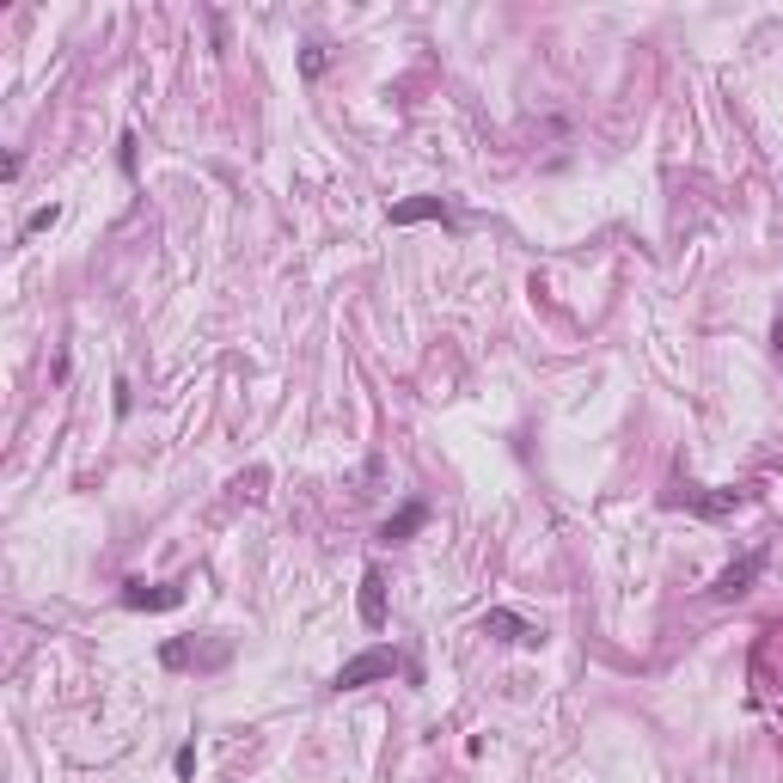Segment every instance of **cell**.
Returning a JSON list of instances; mask_svg holds the SVG:
<instances>
[{
    "mask_svg": "<svg viewBox=\"0 0 783 783\" xmlns=\"http://www.w3.org/2000/svg\"><path fill=\"white\" fill-rule=\"evenodd\" d=\"M759 570H765V551H747L741 563H729V570H722L717 582H710V600H741L747 588L759 582Z\"/></svg>",
    "mask_w": 783,
    "mask_h": 783,
    "instance_id": "52a82bcc",
    "label": "cell"
},
{
    "mask_svg": "<svg viewBox=\"0 0 783 783\" xmlns=\"http://www.w3.org/2000/svg\"><path fill=\"white\" fill-rule=\"evenodd\" d=\"M667 502H674V508H691L698 520H729L734 508L753 502V490H734V484H729V490H691V484H686V490H674Z\"/></svg>",
    "mask_w": 783,
    "mask_h": 783,
    "instance_id": "3957f363",
    "label": "cell"
},
{
    "mask_svg": "<svg viewBox=\"0 0 783 783\" xmlns=\"http://www.w3.org/2000/svg\"><path fill=\"white\" fill-rule=\"evenodd\" d=\"M385 221H392V226H416V221L459 226V214H453L447 197H411V202H392V209H385Z\"/></svg>",
    "mask_w": 783,
    "mask_h": 783,
    "instance_id": "5b68a950",
    "label": "cell"
},
{
    "mask_svg": "<svg viewBox=\"0 0 783 783\" xmlns=\"http://www.w3.org/2000/svg\"><path fill=\"white\" fill-rule=\"evenodd\" d=\"M325 67H331V50H325V43H306V50H300V74H306V81H319Z\"/></svg>",
    "mask_w": 783,
    "mask_h": 783,
    "instance_id": "8fae6325",
    "label": "cell"
},
{
    "mask_svg": "<svg viewBox=\"0 0 783 783\" xmlns=\"http://www.w3.org/2000/svg\"><path fill=\"white\" fill-rule=\"evenodd\" d=\"M771 337H777V361H783V319H777V331H771Z\"/></svg>",
    "mask_w": 783,
    "mask_h": 783,
    "instance_id": "4fadbf2b",
    "label": "cell"
},
{
    "mask_svg": "<svg viewBox=\"0 0 783 783\" xmlns=\"http://www.w3.org/2000/svg\"><path fill=\"white\" fill-rule=\"evenodd\" d=\"M160 662L172 667V674H184V667H197V674H214V667L233 662V637H214V643H202V637H172V643L160 649Z\"/></svg>",
    "mask_w": 783,
    "mask_h": 783,
    "instance_id": "6da1fadb",
    "label": "cell"
},
{
    "mask_svg": "<svg viewBox=\"0 0 783 783\" xmlns=\"http://www.w3.org/2000/svg\"><path fill=\"white\" fill-rule=\"evenodd\" d=\"M478 631H484V637H496V643H515V649H539V643H544L539 624H527L520 612H508V606H490L478 618Z\"/></svg>",
    "mask_w": 783,
    "mask_h": 783,
    "instance_id": "277c9868",
    "label": "cell"
},
{
    "mask_svg": "<svg viewBox=\"0 0 783 783\" xmlns=\"http://www.w3.org/2000/svg\"><path fill=\"white\" fill-rule=\"evenodd\" d=\"M172 771H178V777H190V771H197V741H184V747H178Z\"/></svg>",
    "mask_w": 783,
    "mask_h": 783,
    "instance_id": "7c38bea8",
    "label": "cell"
},
{
    "mask_svg": "<svg viewBox=\"0 0 783 783\" xmlns=\"http://www.w3.org/2000/svg\"><path fill=\"white\" fill-rule=\"evenodd\" d=\"M55 221H62V209H55V202H50V209H31L25 226H19V240H38V233H50Z\"/></svg>",
    "mask_w": 783,
    "mask_h": 783,
    "instance_id": "30bf717a",
    "label": "cell"
},
{
    "mask_svg": "<svg viewBox=\"0 0 783 783\" xmlns=\"http://www.w3.org/2000/svg\"><path fill=\"white\" fill-rule=\"evenodd\" d=\"M123 606L129 612H178L184 606V588H147L141 575H129V582H123Z\"/></svg>",
    "mask_w": 783,
    "mask_h": 783,
    "instance_id": "8992f818",
    "label": "cell"
},
{
    "mask_svg": "<svg viewBox=\"0 0 783 783\" xmlns=\"http://www.w3.org/2000/svg\"><path fill=\"white\" fill-rule=\"evenodd\" d=\"M423 527H428V502H423V496H411V502L380 527V544H404L411 532H423Z\"/></svg>",
    "mask_w": 783,
    "mask_h": 783,
    "instance_id": "9c48e42d",
    "label": "cell"
},
{
    "mask_svg": "<svg viewBox=\"0 0 783 783\" xmlns=\"http://www.w3.org/2000/svg\"><path fill=\"white\" fill-rule=\"evenodd\" d=\"M392 674H404V655L385 649V643H373V649H361L356 662L337 667L331 691H356V686H373V679H392Z\"/></svg>",
    "mask_w": 783,
    "mask_h": 783,
    "instance_id": "7a4b0ae2",
    "label": "cell"
},
{
    "mask_svg": "<svg viewBox=\"0 0 783 783\" xmlns=\"http://www.w3.org/2000/svg\"><path fill=\"white\" fill-rule=\"evenodd\" d=\"M361 624H368V631H385V570L380 563L361 570Z\"/></svg>",
    "mask_w": 783,
    "mask_h": 783,
    "instance_id": "ba28073f",
    "label": "cell"
}]
</instances>
